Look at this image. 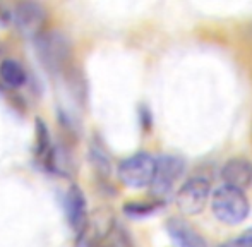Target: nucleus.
<instances>
[{"mask_svg": "<svg viewBox=\"0 0 252 247\" xmlns=\"http://www.w3.org/2000/svg\"><path fill=\"white\" fill-rule=\"evenodd\" d=\"M211 210L215 216L225 225H239L249 215V201L244 190L221 185L213 192Z\"/></svg>", "mask_w": 252, "mask_h": 247, "instance_id": "1", "label": "nucleus"}, {"mask_svg": "<svg viewBox=\"0 0 252 247\" xmlns=\"http://www.w3.org/2000/svg\"><path fill=\"white\" fill-rule=\"evenodd\" d=\"M155 168L156 158H153L146 151H139V153L120 161L119 179L124 185L130 187V189H143V187L151 185Z\"/></svg>", "mask_w": 252, "mask_h": 247, "instance_id": "2", "label": "nucleus"}, {"mask_svg": "<svg viewBox=\"0 0 252 247\" xmlns=\"http://www.w3.org/2000/svg\"><path fill=\"white\" fill-rule=\"evenodd\" d=\"M36 50L41 62L53 72H60L70 61V43L59 31L38 34Z\"/></svg>", "mask_w": 252, "mask_h": 247, "instance_id": "3", "label": "nucleus"}, {"mask_svg": "<svg viewBox=\"0 0 252 247\" xmlns=\"http://www.w3.org/2000/svg\"><path fill=\"white\" fill-rule=\"evenodd\" d=\"M186 170V161L177 154H161L156 158L155 175L151 181V192L155 197H166L172 194L173 185L177 184Z\"/></svg>", "mask_w": 252, "mask_h": 247, "instance_id": "4", "label": "nucleus"}, {"mask_svg": "<svg viewBox=\"0 0 252 247\" xmlns=\"http://www.w3.org/2000/svg\"><path fill=\"white\" fill-rule=\"evenodd\" d=\"M211 194V184L206 177L187 179L175 196V203L184 215H197L204 210Z\"/></svg>", "mask_w": 252, "mask_h": 247, "instance_id": "5", "label": "nucleus"}, {"mask_svg": "<svg viewBox=\"0 0 252 247\" xmlns=\"http://www.w3.org/2000/svg\"><path fill=\"white\" fill-rule=\"evenodd\" d=\"M63 208L72 232L77 235V239L83 237V234L88 228V208L86 197L79 185H70L63 197Z\"/></svg>", "mask_w": 252, "mask_h": 247, "instance_id": "6", "label": "nucleus"}, {"mask_svg": "<svg viewBox=\"0 0 252 247\" xmlns=\"http://www.w3.org/2000/svg\"><path fill=\"white\" fill-rule=\"evenodd\" d=\"M12 21L21 31L28 34L40 33L47 21V10L41 3L23 2L12 9Z\"/></svg>", "mask_w": 252, "mask_h": 247, "instance_id": "7", "label": "nucleus"}, {"mask_svg": "<svg viewBox=\"0 0 252 247\" xmlns=\"http://www.w3.org/2000/svg\"><path fill=\"white\" fill-rule=\"evenodd\" d=\"M166 232L177 247H208L204 237L182 218H170L166 221Z\"/></svg>", "mask_w": 252, "mask_h": 247, "instance_id": "8", "label": "nucleus"}, {"mask_svg": "<svg viewBox=\"0 0 252 247\" xmlns=\"http://www.w3.org/2000/svg\"><path fill=\"white\" fill-rule=\"evenodd\" d=\"M221 179L225 185L244 190L252 182V163L246 158H232L223 167Z\"/></svg>", "mask_w": 252, "mask_h": 247, "instance_id": "9", "label": "nucleus"}, {"mask_svg": "<svg viewBox=\"0 0 252 247\" xmlns=\"http://www.w3.org/2000/svg\"><path fill=\"white\" fill-rule=\"evenodd\" d=\"M0 77L9 88H21L26 83V72H24L23 65L10 59L0 63Z\"/></svg>", "mask_w": 252, "mask_h": 247, "instance_id": "10", "label": "nucleus"}, {"mask_svg": "<svg viewBox=\"0 0 252 247\" xmlns=\"http://www.w3.org/2000/svg\"><path fill=\"white\" fill-rule=\"evenodd\" d=\"M90 156H91V163H93V167L98 170V174L101 175H108L110 172V158L108 154H106V151L103 150V146L94 141L93 144H91L90 148Z\"/></svg>", "mask_w": 252, "mask_h": 247, "instance_id": "11", "label": "nucleus"}, {"mask_svg": "<svg viewBox=\"0 0 252 247\" xmlns=\"http://www.w3.org/2000/svg\"><path fill=\"white\" fill-rule=\"evenodd\" d=\"M158 208H161V201H156V203H127L124 206V211L132 218H143L151 215Z\"/></svg>", "mask_w": 252, "mask_h": 247, "instance_id": "12", "label": "nucleus"}, {"mask_svg": "<svg viewBox=\"0 0 252 247\" xmlns=\"http://www.w3.org/2000/svg\"><path fill=\"white\" fill-rule=\"evenodd\" d=\"M220 247H252V228L246 230L244 234H240L239 237L230 239L228 242L221 244Z\"/></svg>", "mask_w": 252, "mask_h": 247, "instance_id": "13", "label": "nucleus"}, {"mask_svg": "<svg viewBox=\"0 0 252 247\" xmlns=\"http://www.w3.org/2000/svg\"><path fill=\"white\" fill-rule=\"evenodd\" d=\"M91 247H119L113 241H110V239L103 237V239H96V242H94Z\"/></svg>", "mask_w": 252, "mask_h": 247, "instance_id": "14", "label": "nucleus"}]
</instances>
